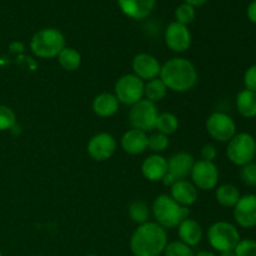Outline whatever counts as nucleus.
I'll return each instance as SVG.
<instances>
[{
	"label": "nucleus",
	"mask_w": 256,
	"mask_h": 256,
	"mask_svg": "<svg viewBox=\"0 0 256 256\" xmlns=\"http://www.w3.org/2000/svg\"><path fill=\"white\" fill-rule=\"evenodd\" d=\"M185 2L192 5V6L196 8V6H202V5H204L205 2H206V0H185Z\"/></svg>",
	"instance_id": "37"
},
{
	"label": "nucleus",
	"mask_w": 256,
	"mask_h": 256,
	"mask_svg": "<svg viewBox=\"0 0 256 256\" xmlns=\"http://www.w3.org/2000/svg\"><path fill=\"white\" fill-rule=\"evenodd\" d=\"M178 234H179L180 242L189 246L194 248L198 244H200L202 239V225L194 219L186 218L182 224L178 226Z\"/></svg>",
	"instance_id": "20"
},
{
	"label": "nucleus",
	"mask_w": 256,
	"mask_h": 256,
	"mask_svg": "<svg viewBox=\"0 0 256 256\" xmlns=\"http://www.w3.org/2000/svg\"><path fill=\"white\" fill-rule=\"evenodd\" d=\"M166 85L164 84V82H162L160 78L149 80V82L144 85L145 98H146V100H149V102H156L162 100L166 96Z\"/></svg>",
	"instance_id": "25"
},
{
	"label": "nucleus",
	"mask_w": 256,
	"mask_h": 256,
	"mask_svg": "<svg viewBox=\"0 0 256 256\" xmlns=\"http://www.w3.org/2000/svg\"><path fill=\"white\" fill-rule=\"evenodd\" d=\"M16 125V115L6 105H0V132L12 130Z\"/></svg>",
	"instance_id": "31"
},
{
	"label": "nucleus",
	"mask_w": 256,
	"mask_h": 256,
	"mask_svg": "<svg viewBox=\"0 0 256 256\" xmlns=\"http://www.w3.org/2000/svg\"><path fill=\"white\" fill-rule=\"evenodd\" d=\"M58 60H59L60 66L68 72H75L82 65V55L72 48L65 46L58 55Z\"/></svg>",
	"instance_id": "24"
},
{
	"label": "nucleus",
	"mask_w": 256,
	"mask_h": 256,
	"mask_svg": "<svg viewBox=\"0 0 256 256\" xmlns=\"http://www.w3.org/2000/svg\"><path fill=\"white\" fill-rule=\"evenodd\" d=\"M245 89L256 92V64L252 65L246 69L244 74Z\"/></svg>",
	"instance_id": "34"
},
{
	"label": "nucleus",
	"mask_w": 256,
	"mask_h": 256,
	"mask_svg": "<svg viewBox=\"0 0 256 256\" xmlns=\"http://www.w3.org/2000/svg\"><path fill=\"white\" fill-rule=\"evenodd\" d=\"M234 252L236 256H256V242L252 239H240Z\"/></svg>",
	"instance_id": "33"
},
{
	"label": "nucleus",
	"mask_w": 256,
	"mask_h": 256,
	"mask_svg": "<svg viewBox=\"0 0 256 256\" xmlns=\"http://www.w3.org/2000/svg\"><path fill=\"white\" fill-rule=\"evenodd\" d=\"M228 159L238 166H242L254 160L256 155V140L249 132H239L228 142Z\"/></svg>",
	"instance_id": "5"
},
{
	"label": "nucleus",
	"mask_w": 256,
	"mask_h": 256,
	"mask_svg": "<svg viewBox=\"0 0 256 256\" xmlns=\"http://www.w3.org/2000/svg\"><path fill=\"white\" fill-rule=\"evenodd\" d=\"M195 256H218V255H215L214 252H199L198 254H195Z\"/></svg>",
	"instance_id": "38"
},
{
	"label": "nucleus",
	"mask_w": 256,
	"mask_h": 256,
	"mask_svg": "<svg viewBox=\"0 0 256 256\" xmlns=\"http://www.w3.org/2000/svg\"><path fill=\"white\" fill-rule=\"evenodd\" d=\"M240 192L234 185L224 184L220 185L215 192L216 202L224 208H234L240 199Z\"/></svg>",
	"instance_id": "23"
},
{
	"label": "nucleus",
	"mask_w": 256,
	"mask_h": 256,
	"mask_svg": "<svg viewBox=\"0 0 256 256\" xmlns=\"http://www.w3.org/2000/svg\"><path fill=\"white\" fill-rule=\"evenodd\" d=\"M190 176L192 180V182L196 189L206 192V190H212L216 188L219 182V170L214 162L198 160L192 166Z\"/></svg>",
	"instance_id": "11"
},
{
	"label": "nucleus",
	"mask_w": 256,
	"mask_h": 256,
	"mask_svg": "<svg viewBox=\"0 0 256 256\" xmlns=\"http://www.w3.org/2000/svg\"><path fill=\"white\" fill-rule=\"evenodd\" d=\"M128 212H129L130 219L135 224H145V222H148V219H149V206H148V204L144 200H132L129 204V208H128Z\"/></svg>",
	"instance_id": "26"
},
{
	"label": "nucleus",
	"mask_w": 256,
	"mask_h": 256,
	"mask_svg": "<svg viewBox=\"0 0 256 256\" xmlns=\"http://www.w3.org/2000/svg\"><path fill=\"white\" fill-rule=\"evenodd\" d=\"M118 4L126 16L142 20L152 14L155 0H118Z\"/></svg>",
	"instance_id": "17"
},
{
	"label": "nucleus",
	"mask_w": 256,
	"mask_h": 256,
	"mask_svg": "<svg viewBox=\"0 0 256 256\" xmlns=\"http://www.w3.org/2000/svg\"><path fill=\"white\" fill-rule=\"evenodd\" d=\"M208 242L216 252H229L234 250L240 242V234L230 222H216L208 230Z\"/></svg>",
	"instance_id": "6"
},
{
	"label": "nucleus",
	"mask_w": 256,
	"mask_h": 256,
	"mask_svg": "<svg viewBox=\"0 0 256 256\" xmlns=\"http://www.w3.org/2000/svg\"><path fill=\"white\" fill-rule=\"evenodd\" d=\"M202 160H205V162H214L215 158H216V148L212 144H206L202 148Z\"/></svg>",
	"instance_id": "35"
},
{
	"label": "nucleus",
	"mask_w": 256,
	"mask_h": 256,
	"mask_svg": "<svg viewBox=\"0 0 256 256\" xmlns=\"http://www.w3.org/2000/svg\"><path fill=\"white\" fill-rule=\"evenodd\" d=\"M234 219L239 226L252 229L256 226V194L240 196L234 208Z\"/></svg>",
	"instance_id": "14"
},
{
	"label": "nucleus",
	"mask_w": 256,
	"mask_h": 256,
	"mask_svg": "<svg viewBox=\"0 0 256 256\" xmlns=\"http://www.w3.org/2000/svg\"><path fill=\"white\" fill-rule=\"evenodd\" d=\"M169 146V136L162 134V132H155L148 138V149L152 150L155 154L165 152Z\"/></svg>",
	"instance_id": "29"
},
{
	"label": "nucleus",
	"mask_w": 256,
	"mask_h": 256,
	"mask_svg": "<svg viewBox=\"0 0 256 256\" xmlns=\"http://www.w3.org/2000/svg\"><path fill=\"white\" fill-rule=\"evenodd\" d=\"M168 172V160L160 154L148 156L142 164V172L149 182H162Z\"/></svg>",
	"instance_id": "16"
},
{
	"label": "nucleus",
	"mask_w": 256,
	"mask_h": 256,
	"mask_svg": "<svg viewBox=\"0 0 256 256\" xmlns=\"http://www.w3.org/2000/svg\"><path fill=\"white\" fill-rule=\"evenodd\" d=\"M166 245V230L152 222L139 225L130 239V250L134 256H159Z\"/></svg>",
	"instance_id": "1"
},
{
	"label": "nucleus",
	"mask_w": 256,
	"mask_h": 256,
	"mask_svg": "<svg viewBox=\"0 0 256 256\" xmlns=\"http://www.w3.org/2000/svg\"><path fill=\"white\" fill-rule=\"evenodd\" d=\"M65 48V38L60 30L46 28L35 32L30 42V49L42 59L56 58Z\"/></svg>",
	"instance_id": "4"
},
{
	"label": "nucleus",
	"mask_w": 256,
	"mask_h": 256,
	"mask_svg": "<svg viewBox=\"0 0 256 256\" xmlns=\"http://www.w3.org/2000/svg\"><path fill=\"white\" fill-rule=\"evenodd\" d=\"M85 256H99V255H95V254H89V255H85Z\"/></svg>",
	"instance_id": "40"
},
{
	"label": "nucleus",
	"mask_w": 256,
	"mask_h": 256,
	"mask_svg": "<svg viewBox=\"0 0 256 256\" xmlns=\"http://www.w3.org/2000/svg\"><path fill=\"white\" fill-rule=\"evenodd\" d=\"M159 112L155 102L146 99H142L134 104L129 112V122L132 129H139L142 132H152L155 129Z\"/></svg>",
	"instance_id": "7"
},
{
	"label": "nucleus",
	"mask_w": 256,
	"mask_h": 256,
	"mask_svg": "<svg viewBox=\"0 0 256 256\" xmlns=\"http://www.w3.org/2000/svg\"><path fill=\"white\" fill-rule=\"evenodd\" d=\"M119 100L114 94L102 92L92 100V112L100 118H110L116 114L119 110Z\"/></svg>",
	"instance_id": "21"
},
{
	"label": "nucleus",
	"mask_w": 256,
	"mask_h": 256,
	"mask_svg": "<svg viewBox=\"0 0 256 256\" xmlns=\"http://www.w3.org/2000/svg\"><path fill=\"white\" fill-rule=\"evenodd\" d=\"M132 65L134 75L140 78L142 82L144 80L149 82V80L159 78L160 70H162L159 60L146 52H140V54L135 55Z\"/></svg>",
	"instance_id": "15"
},
{
	"label": "nucleus",
	"mask_w": 256,
	"mask_h": 256,
	"mask_svg": "<svg viewBox=\"0 0 256 256\" xmlns=\"http://www.w3.org/2000/svg\"><path fill=\"white\" fill-rule=\"evenodd\" d=\"M192 32L185 25L172 22L165 30V42L168 48L175 52H184L192 45Z\"/></svg>",
	"instance_id": "13"
},
{
	"label": "nucleus",
	"mask_w": 256,
	"mask_h": 256,
	"mask_svg": "<svg viewBox=\"0 0 256 256\" xmlns=\"http://www.w3.org/2000/svg\"><path fill=\"white\" fill-rule=\"evenodd\" d=\"M219 256H236V255H235L234 250H229V252H220Z\"/></svg>",
	"instance_id": "39"
},
{
	"label": "nucleus",
	"mask_w": 256,
	"mask_h": 256,
	"mask_svg": "<svg viewBox=\"0 0 256 256\" xmlns=\"http://www.w3.org/2000/svg\"><path fill=\"white\" fill-rule=\"evenodd\" d=\"M170 189V196L182 206L188 208L190 205L195 204L198 200V189L192 182L185 180H179L174 182Z\"/></svg>",
	"instance_id": "18"
},
{
	"label": "nucleus",
	"mask_w": 256,
	"mask_h": 256,
	"mask_svg": "<svg viewBox=\"0 0 256 256\" xmlns=\"http://www.w3.org/2000/svg\"><path fill=\"white\" fill-rule=\"evenodd\" d=\"M236 109L242 116L252 119L256 116V92L244 89L236 96Z\"/></svg>",
	"instance_id": "22"
},
{
	"label": "nucleus",
	"mask_w": 256,
	"mask_h": 256,
	"mask_svg": "<svg viewBox=\"0 0 256 256\" xmlns=\"http://www.w3.org/2000/svg\"><path fill=\"white\" fill-rule=\"evenodd\" d=\"M116 140L109 132H99L88 142V154L95 162H105L114 155Z\"/></svg>",
	"instance_id": "12"
},
{
	"label": "nucleus",
	"mask_w": 256,
	"mask_h": 256,
	"mask_svg": "<svg viewBox=\"0 0 256 256\" xmlns=\"http://www.w3.org/2000/svg\"><path fill=\"white\" fill-rule=\"evenodd\" d=\"M206 132L216 142H229L236 134V124L230 115L216 112L208 118Z\"/></svg>",
	"instance_id": "10"
},
{
	"label": "nucleus",
	"mask_w": 256,
	"mask_h": 256,
	"mask_svg": "<svg viewBox=\"0 0 256 256\" xmlns=\"http://www.w3.org/2000/svg\"><path fill=\"white\" fill-rule=\"evenodd\" d=\"M0 256H2V252H0Z\"/></svg>",
	"instance_id": "41"
},
{
	"label": "nucleus",
	"mask_w": 256,
	"mask_h": 256,
	"mask_svg": "<svg viewBox=\"0 0 256 256\" xmlns=\"http://www.w3.org/2000/svg\"><path fill=\"white\" fill-rule=\"evenodd\" d=\"M148 134L139 129H130L122 135V148L130 155L142 154L148 149Z\"/></svg>",
	"instance_id": "19"
},
{
	"label": "nucleus",
	"mask_w": 256,
	"mask_h": 256,
	"mask_svg": "<svg viewBox=\"0 0 256 256\" xmlns=\"http://www.w3.org/2000/svg\"><path fill=\"white\" fill-rule=\"evenodd\" d=\"M175 22H178L179 24L185 25L188 26L189 24H192L195 19V8L189 4H182L176 8L175 10Z\"/></svg>",
	"instance_id": "30"
},
{
	"label": "nucleus",
	"mask_w": 256,
	"mask_h": 256,
	"mask_svg": "<svg viewBox=\"0 0 256 256\" xmlns=\"http://www.w3.org/2000/svg\"><path fill=\"white\" fill-rule=\"evenodd\" d=\"M246 15L250 22L256 24V0H252L249 4V6L246 9Z\"/></svg>",
	"instance_id": "36"
},
{
	"label": "nucleus",
	"mask_w": 256,
	"mask_h": 256,
	"mask_svg": "<svg viewBox=\"0 0 256 256\" xmlns=\"http://www.w3.org/2000/svg\"><path fill=\"white\" fill-rule=\"evenodd\" d=\"M162 254L165 256H195L192 248L184 244V242H180V240L168 242L166 248H165Z\"/></svg>",
	"instance_id": "28"
},
{
	"label": "nucleus",
	"mask_w": 256,
	"mask_h": 256,
	"mask_svg": "<svg viewBox=\"0 0 256 256\" xmlns=\"http://www.w3.org/2000/svg\"><path fill=\"white\" fill-rule=\"evenodd\" d=\"M240 179L248 186H256V162L242 165L240 169Z\"/></svg>",
	"instance_id": "32"
},
{
	"label": "nucleus",
	"mask_w": 256,
	"mask_h": 256,
	"mask_svg": "<svg viewBox=\"0 0 256 256\" xmlns=\"http://www.w3.org/2000/svg\"><path fill=\"white\" fill-rule=\"evenodd\" d=\"M152 215L155 222L166 229L178 228L189 218V209L178 204L170 195H159L152 202Z\"/></svg>",
	"instance_id": "3"
},
{
	"label": "nucleus",
	"mask_w": 256,
	"mask_h": 256,
	"mask_svg": "<svg viewBox=\"0 0 256 256\" xmlns=\"http://www.w3.org/2000/svg\"><path fill=\"white\" fill-rule=\"evenodd\" d=\"M144 82L134 74L119 78L115 84V96L124 105H134L144 96Z\"/></svg>",
	"instance_id": "8"
},
{
	"label": "nucleus",
	"mask_w": 256,
	"mask_h": 256,
	"mask_svg": "<svg viewBox=\"0 0 256 256\" xmlns=\"http://www.w3.org/2000/svg\"><path fill=\"white\" fill-rule=\"evenodd\" d=\"M194 164V156L190 152H175L168 160V172L162 182L168 186H172L174 182H179V180H185L192 174Z\"/></svg>",
	"instance_id": "9"
},
{
	"label": "nucleus",
	"mask_w": 256,
	"mask_h": 256,
	"mask_svg": "<svg viewBox=\"0 0 256 256\" xmlns=\"http://www.w3.org/2000/svg\"><path fill=\"white\" fill-rule=\"evenodd\" d=\"M35 256H42V255H35Z\"/></svg>",
	"instance_id": "42"
},
{
	"label": "nucleus",
	"mask_w": 256,
	"mask_h": 256,
	"mask_svg": "<svg viewBox=\"0 0 256 256\" xmlns=\"http://www.w3.org/2000/svg\"><path fill=\"white\" fill-rule=\"evenodd\" d=\"M179 126V120H178L176 115L172 114V112H162L159 114L156 119V124H155V129L158 132H162L164 135H172L174 134Z\"/></svg>",
	"instance_id": "27"
},
{
	"label": "nucleus",
	"mask_w": 256,
	"mask_h": 256,
	"mask_svg": "<svg viewBox=\"0 0 256 256\" xmlns=\"http://www.w3.org/2000/svg\"><path fill=\"white\" fill-rule=\"evenodd\" d=\"M159 78L168 89L184 92L195 86L198 82V72L190 60L185 58H172L162 65Z\"/></svg>",
	"instance_id": "2"
}]
</instances>
